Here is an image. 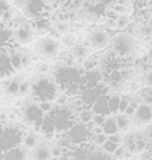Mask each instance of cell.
<instances>
[{
  "label": "cell",
  "instance_id": "1",
  "mask_svg": "<svg viewBox=\"0 0 152 160\" xmlns=\"http://www.w3.org/2000/svg\"><path fill=\"white\" fill-rule=\"evenodd\" d=\"M63 48L60 38L51 34H43L34 41V54L39 60L46 62L57 60L63 52Z\"/></svg>",
  "mask_w": 152,
  "mask_h": 160
},
{
  "label": "cell",
  "instance_id": "2",
  "mask_svg": "<svg viewBox=\"0 0 152 160\" xmlns=\"http://www.w3.org/2000/svg\"><path fill=\"white\" fill-rule=\"evenodd\" d=\"M108 47H111V52L119 60L129 58L137 51V37L125 30L118 31L117 34L111 36Z\"/></svg>",
  "mask_w": 152,
  "mask_h": 160
},
{
  "label": "cell",
  "instance_id": "3",
  "mask_svg": "<svg viewBox=\"0 0 152 160\" xmlns=\"http://www.w3.org/2000/svg\"><path fill=\"white\" fill-rule=\"evenodd\" d=\"M60 92V87L53 77H40L31 84V97L36 102H43V101L54 102Z\"/></svg>",
  "mask_w": 152,
  "mask_h": 160
},
{
  "label": "cell",
  "instance_id": "4",
  "mask_svg": "<svg viewBox=\"0 0 152 160\" xmlns=\"http://www.w3.org/2000/svg\"><path fill=\"white\" fill-rule=\"evenodd\" d=\"M26 129L20 123L14 122H4L2 125V133H0V152H7L16 146L21 145V139Z\"/></svg>",
  "mask_w": 152,
  "mask_h": 160
},
{
  "label": "cell",
  "instance_id": "5",
  "mask_svg": "<svg viewBox=\"0 0 152 160\" xmlns=\"http://www.w3.org/2000/svg\"><path fill=\"white\" fill-rule=\"evenodd\" d=\"M49 115L53 116L55 125V135L67 133L77 122V115L68 105H55Z\"/></svg>",
  "mask_w": 152,
  "mask_h": 160
},
{
  "label": "cell",
  "instance_id": "6",
  "mask_svg": "<svg viewBox=\"0 0 152 160\" xmlns=\"http://www.w3.org/2000/svg\"><path fill=\"white\" fill-rule=\"evenodd\" d=\"M111 41V34L108 30L102 27H95L88 31L87 34V44L91 47L94 52H100L110 45Z\"/></svg>",
  "mask_w": 152,
  "mask_h": 160
},
{
  "label": "cell",
  "instance_id": "7",
  "mask_svg": "<svg viewBox=\"0 0 152 160\" xmlns=\"http://www.w3.org/2000/svg\"><path fill=\"white\" fill-rule=\"evenodd\" d=\"M13 28V42L14 45H29L34 42L36 33L31 26V23L27 21H20L17 24L12 26Z\"/></svg>",
  "mask_w": 152,
  "mask_h": 160
},
{
  "label": "cell",
  "instance_id": "8",
  "mask_svg": "<svg viewBox=\"0 0 152 160\" xmlns=\"http://www.w3.org/2000/svg\"><path fill=\"white\" fill-rule=\"evenodd\" d=\"M44 115H46V113L41 111L39 102H36V101L31 102V103L24 105L23 109H21V118H23V121L26 122V125H29L30 128H33L37 133H39L40 123H41Z\"/></svg>",
  "mask_w": 152,
  "mask_h": 160
},
{
  "label": "cell",
  "instance_id": "9",
  "mask_svg": "<svg viewBox=\"0 0 152 160\" xmlns=\"http://www.w3.org/2000/svg\"><path fill=\"white\" fill-rule=\"evenodd\" d=\"M67 136H68V139L71 140L73 146L82 145V143H90L91 142V138H92L88 125H84L78 121H77L76 123L73 125V128L67 132Z\"/></svg>",
  "mask_w": 152,
  "mask_h": 160
},
{
  "label": "cell",
  "instance_id": "10",
  "mask_svg": "<svg viewBox=\"0 0 152 160\" xmlns=\"http://www.w3.org/2000/svg\"><path fill=\"white\" fill-rule=\"evenodd\" d=\"M132 122L141 126H148L149 123H152V103L149 101L138 102V105L135 106Z\"/></svg>",
  "mask_w": 152,
  "mask_h": 160
},
{
  "label": "cell",
  "instance_id": "11",
  "mask_svg": "<svg viewBox=\"0 0 152 160\" xmlns=\"http://www.w3.org/2000/svg\"><path fill=\"white\" fill-rule=\"evenodd\" d=\"M10 60H12L13 68L17 71H24L29 70L31 65H33V57L27 52L21 51V50H10Z\"/></svg>",
  "mask_w": 152,
  "mask_h": 160
},
{
  "label": "cell",
  "instance_id": "12",
  "mask_svg": "<svg viewBox=\"0 0 152 160\" xmlns=\"http://www.w3.org/2000/svg\"><path fill=\"white\" fill-rule=\"evenodd\" d=\"M92 50L87 42H76L70 48V52L68 54L71 55V58L74 60V62L77 64H82L87 58H90L92 55Z\"/></svg>",
  "mask_w": 152,
  "mask_h": 160
},
{
  "label": "cell",
  "instance_id": "13",
  "mask_svg": "<svg viewBox=\"0 0 152 160\" xmlns=\"http://www.w3.org/2000/svg\"><path fill=\"white\" fill-rule=\"evenodd\" d=\"M10 50L0 51V79H3V81L12 78L16 74V70L13 68L12 60H10Z\"/></svg>",
  "mask_w": 152,
  "mask_h": 160
},
{
  "label": "cell",
  "instance_id": "14",
  "mask_svg": "<svg viewBox=\"0 0 152 160\" xmlns=\"http://www.w3.org/2000/svg\"><path fill=\"white\" fill-rule=\"evenodd\" d=\"M13 28L10 23H0V51L13 48Z\"/></svg>",
  "mask_w": 152,
  "mask_h": 160
},
{
  "label": "cell",
  "instance_id": "15",
  "mask_svg": "<svg viewBox=\"0 0 152 160\" xmlns=\"http://www.w3.org/2000/svg\"><path fill=\"white\" fill-rule=\"evenodd\" d=\"M29 160H51V152H50V145L47 143H39L36 148L27 152Z\"/></svg>",
  "mask_w": 152,
  "mask_h": 160
},
{
  "label": "cell",
  "instance_id": "16",
  "mask_svg": "<svg viewBox=\"0 0 152 160\" xmlns=\"http://www.w3.org/2000/svg\"><path fill=\"white\" fill-rule=\"evenodd\" d=\"M39 135L44 136L47 139H53L55 136V125H54V119H53L51 115H44L41 123H40L39 128Z\"/></svg>",
  "mask_w": 152,
  "mask_h": 160
},
{
  "label": "cell",
  "instance_id": "17",
  "mask_svg": "<svg viewBox=\"0 0 152 160\" xmlns=\"http://www.w3.org/2000/svg\"><path fill=\"white\" fill-rule=\"evenodd\" d=\"M14 18V10L10 0H0V23H12Z\"/></svg>",
  "mask_w": 152,
  "mask_h": 160
},
{
  "label": "cell",
  "instance_id": "18",
  "mask_svg": "<svg viewBox=\"0 0 152 160\" xmlns=\"http://www.w3.org/2000/svg\"><path fill=\"white\" fill-rule=\"evenodd\" d=\"M40 143V135L36 130H26L24 135H23V139H21V148H24L26 150H31L33 148H36Z\"/></svg>",
  "mask_w": 152,
  "mask_h": 160
},
{
  "label": "cell",
  "instance_id": "19",
  "mask_svg": "<svg viewBox=\"0 0 152 160\" xmlns=\"http://www.w3.org/2000/svg\"><path fill=\"white\" fill-rule=\"evenodd\" d=\"M2 153V152H0ZM4 160H26L27 157V150L21 146H16L13 149H9L7 152H3L2 153Z\"/></svg>",
  "mask_w": 152,
  "mask_h": 160
},
{
  "label": "cell",
  "instance_id": "20",
  "mask_svg": "<svg viewBox=\"0 0 152 160\" xmlns=\"http://www.w3.org/2000/svg\"><path fill=\"white\" fill-rule=\"evenodd\" d=\"M115 116V121H117V126H118V130L121 133H127V132H131L132 129V125H134V122H132V118H129L128 115H125V113H117Z\"/></svg>",
  "mask_w": 152,
  "mask_h": 160
},
{
  "label": "cell",
  "instance_id": "21",
  "mask_svg": "<svg viewBox=\"0 0 152 160\" xmlns=\"http://www.w3.org/2000/svg\"><path fill=\"white\" fill-rule=\"evenodd\" d=\"M101 130H102V133H105L107 136H111V135H114V133H118L119 130H118V126H117L115 116L114 115L105 116L102 125H101Z\"/></svg>",
  "mask_w": 152,
  "mask_h": 160
},
{
  "label": "cell",
  "instance_id": "22",
  "mask_svg": "<svg viewBox=\"0 0 152 160\" xmlns=\"http://www.w3.org/2000/svg\"><path fill=\"white\" fill-rule=\"evenodd\" d=\"M20 84H21V78L13 75L12 78L6 79V94L9 97H18V89H20Z\"/></svg>",
  "mask_w": 152,
  "mask_h": 160
},
{
  "label": "cell",
  "instance_id": "23",
  "mask_svg": "<svg viewBox=\"0 0 152 160\" xmlns=\"http://www.w3.org/2000/svg\"><path fill=\"white\" fill-rule=\"evenodd\" d=\"M113 24H111V27L117 28V30L122 31L125 30V28L128 27V26L132 23V18L129 14H117V17L114 18L113 21H111Z\"/></svg>",
  "mask_w": 152,
  "mask_h": 160
},
{
  "label": "cell",
  "instance_id": "24",
  "mask_svg": "<svg viewBox=\"0 0 152 160\" xmlns=\"http://www.w3.org/2000/svg\"><path fill=\"white\" fill-rule=\"evenodd\" d=\"M94 113L95 112L92 111V108H81L78 112H77V121L81 122L84 125H90L92 122V118H94Z\"/></svg>",
  "mask_w": 152,
  "mask_h": 160
},
{
  "label": "cell",
  "instance_id": "25",
  "mask_svg": "<svg viewBox=\"0 0 152 160\" xmlns=\"http://www.w3.org/2000/svg\"><path fill=\"white\" fill-rule=\"evenodd\" d=\"M119 99H121V95H111L110 98H107V106H108L110 115L119 113Z\"/></svg>",
  "mask_w": 152,
  "mask_h": 160
},
{
  "label": "cell",
  "instance_id": "26",
  "mask_svg": "<svg viewBox=\"0 0 152 160\" xmlns=\"http://www.w3.org/2000/svg\"><path fill=\"white\" fill-rule=\"evenodd\" d=\"M53 27H54L55 33H57L58 36L67 34V33H70V30H71L70 23H68V21H63V20H60V21H57V23H54V24H53Z\"/></svg>",
  "mask_w": 152,
  "mask_h": 160
},
{
  "label": "cell",
  "instance_id": "27",
  "mask_svg": "<svg viewBox=\"0 0 152 160\" xmlns=\"http://www.w3.org/2000/svg\"><path fill=\"white\" fill-rule=\"evenodd\" d=\"M50 152H51L53 159H58V157H66L67 156V152L64 150L57 142H53L50 145Z\"/></svg>",
  "mask_w": 152,
  "mask_h": 160
},
{
  "label": "cell",
  "instance_id": "28",
  "mask_svg": "<svg viewBox=\"0 0 152 160\" xmlns=\"http://www.w3.org/2000/svg\"><path fill=\"white\" fill-rule=\"evenodd\" d=\"M131 156L132 154L129 153V152H128L122 145H119L118 148H117V150L113 153V157L115 160H127L128 157H131Z\"/></svg>",
  "mask_w": 152,
  "mask_h": 160
},
{
  "label": "cell",
  "instance_id": "29",
  "mask_svg": "<svg viewBox=\"0 0 152 160\" xmlns=\"http://www.w3.org/2000/svg\"><path fill=\"white\" fill-rule=\"evenodd\" d=\"M60 41H61V44H63V47H67V48H71V47L76 44V38H74V36L71 33L60 36Z\"/></svg>",
  "mask_w": 152,
  "mask_h": 160
},
{
  "label": "cell",
  "instance_id": "30",
  "mask_svg": "<svg viewBox=\"0 0 152 160\" xmlns=\"http://www.w3.org/2000/svg\"><path fill=\"white\" fill-rule=\"evenodd\" d=\"M107 140H108V136H107L105 133H102V132L95 133V135H92V138H91V142L94 143V146H97V148H101Z\"/></svg>",
  "mask_w": 152,
  "mask_h": 160
},
{
  "label": "cell",
  "instance_id": "31",
  "mask_svg": "<svg viewBox=\"0 0 152 160\" xmlns=\"http://www.w3.org/2000/svg\"><path fill=\"white\" fill-rule=\"evenodd\" d=\"M118 146H119V145H117V143L111 142V140L108 139L105 143H104L102 146H101V149H102V150L105 152V153H108V154H113L114 152L117 150V148H118Z\"/></svg>",
  "mask_w": 152,
  "mask_h": 160
},
{
  "label": "cell",
  "instance_id": "32",
  "mask_svg": "<svg viewBox=\"0 0 152 160\" xmlns=\"http://www.w3.org/2000/svg\"><path fill=\"white\" fill-rule=\"evenodd\" d=\"M108 139H110L111 142L117 143V145H122V140H124V135H122L121 132H118V133H114V135L108 136Z\"/></svg>",
  "mask_w": 152,
  "mask_h": 160
},
{
  "label": "cell",
  "instance_id": "33",
  "mask_svg": "<svg viewBox=\"0 0 152 160\" xmlns=\"http://www.w3.org/2000/svg\"><path fill=\"white\" fill-rule=\"evenodd\" d=\"M144 84L146 85L148 88H152V71H148L144 77Z\"/></svg>",
  "mask_w": 152,
  "mask_h": 160
},
{
  "label": "cell",
  "instance_id": "34",
  "mask_svg": "<svg viewBox=\"0 0 152 160\" xmlns=\"http://www.w3.org/2000/svg\"><path fill=\"white\" fill-rule=\"evenodd\" d=\"M51 160H68L67 157H58V159H51Z\"/></svg>",
  "mask_w": 152,
  "mask_h": 160
},
{
  "label": "cell",
  "instance_id": "35",
  "mask_svg": "<svg viewBox=\"0 0 152 160\" xmlns=\"http://www.w3.org/2000/svg\"><path fill=\"white\" fill-rule=\"evenodd\" d=\"M148 130H149V132H152V123L148 125Z\"/></svg>",
  "mask_w": 152,
  "mask_h": 160
},
{
  "label": "cell",
  "instance_id": "36",
  "mask_svg": "<svg viewBox=\"0 0 152 160\" xmlns=\"http://www.w3.org/2000/svg\"><path fill=\"white\" fill-rule=\"evenodd\" d=\"M2 125H3V123H0V133H2Z\"/></svg>",
  "mask_w": 152,
  "mask_h": 160
}]
</instances>
